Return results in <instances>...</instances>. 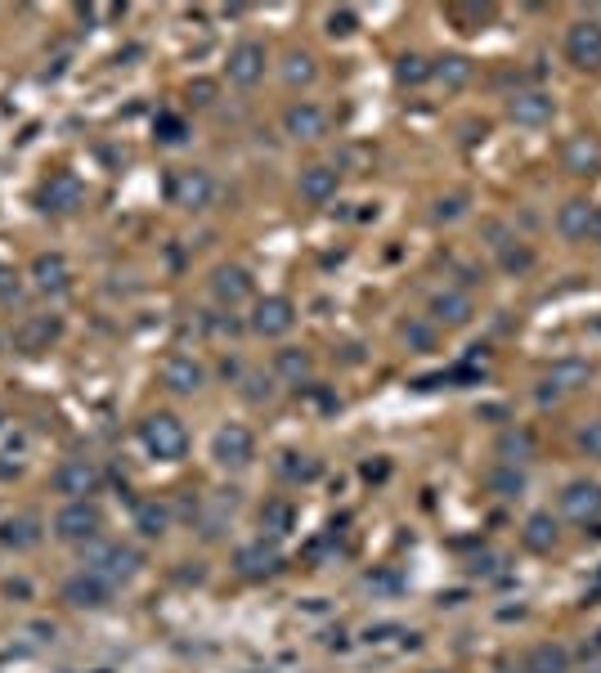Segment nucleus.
<instances>
[{
    "mask_svg": "<svg viewBox=\"0 0 601 673\" xmlns=\"http://www.w3.org/2000/svg\"><path fill=\"white\" fill-rule=\"evenodd\" d=\"M140 440L153 458H162V463H180V458L189 454V431H184V422L175 418V413H149V418L140 422Z\"/></svg>",
    "mask_w": 601,
    "mask_h": 673,
    "instance_id": "obj_1",
    "label": "nucleus"
},
{
    "mask_svg": "<svg viewBox=\"0 0 601 673\" xmlns=\"http://www.w3.org/2000/svg\"><path fill=\"white\" fill-rule=\"evenodd\" d=\"M81 561H86V570H95L99 579H108V584H126V579L144 566L135 548H126V543H104V539L86 543Z\"/></svg>",
    "mask_w": 601,
    "mask_h": 673,
    "instance_id": "obj_2",
    "label": "nucleus"
},
{
    "mask_svg": "<svg viewBox=\"0 0 601 673\" xmlns=\"http://www.w3.org/2000/svg\"><path fill=\"white\" fill-rule=\"evenodd\" d=\"M99 530H104V512H99L90 499H72L59 507V516H54V534H59L63 543H95Z\"/></svg>",
    "mask_w": 601,
    "mask_h": 673,
    "instance_id": "obj_3",
    "label": "nucleus"
},
{
    "mask_svg": "<svg viewBox=\"0 0 601 673\" xmlns=\"http://www.w3.org/2000/svg\"><path fill=\"white\" fill-rule=\"evenodd\" d=\"M99 481H104V472H99V463H90V458H68V463L54 467V490L68 494V503L90 499V494L99 490Z\"/></svg>",
    "mask_w": 601,
    "mask_h": 673,
    "instance_id": "obj_4",
    "label": "nucleus"
},
{
    "mask_svg": "<svg viewBox=\"0 0 601 673\" xmlns=\"http://www.w3.org/2000/svg\"><path fill=\"white\" fill-rule=\"evenodd\" d=\"M566 59L575 63V68H584V72L601 68V23H597V18H579V23H570Z\"/></svg>",
    "mask_w": 601,
    "mask_h": 673,
    "instance_id": "obj_5",
    "label": "nucleus"
},
{
    "mask_svg": "<svg viewBox=\"0 0 601 673\" xmlns=\"http://www.w3.org/2000/svg\"><path fill=\"white\" fill-rule=\"evenodd\" d=\"M211 458H216L220 467H247L256 458V440L247 427H238V422H229V427H220L216 436H211Z\"/></svg>",
    "mask_w": 601,
    "mask_h": 673,
    "instance_id": "obj_6",
    "label": "nucleus"
},
{
    "mask_svg": "<svg viewBox=\"0 0 601 673\" xmlns=\"http://www.w3.org/2000/svg\"><path fill=\"white\" fill-rule=\"evenodd\" d=\"M211 198H216V180H211L207 171L189 167V171H175L171 175V202L184 211H202L211 207Z\"/></svg>",
    "mask_w": 601,
    "mask_h": 673,
    "instance_id": "obj_7",
    "label": "nucleus"
},
{
    "mask_svg": "<svg viewBox=\"0 0 601 673\" xmlns=\"http://www.w3.org/2000/svg\"><path fill=\"white\" fill-rule=\"evenodd\" d=\"M86 202V184L72 171H54L50 180L41 184V211H54V216H68Z\"/></svg>",
    "mask_w": 601,
    "mask_h": 673,
    "instance_id": "obj_8",
    "label": "nucleus"
},
{
    "mask_svg": "<svg viewBox=\"0 0 601 673\" xmlns=\"http://www.w3.org/2000/svg\"><path fill=\"white\" fill-rule=\"evenodd\" d=\"M63 602L77 606V611H99V606L113 602V584L99 579L95 570H77V575L63 584Z\"/></svg>",
    "mask_w": 601,
    "mask_h": 673,
    "instance_id": "obj_9",
    "label": "nucleus"
},
{
    "mask_svg": "<svg viewBox=\"0 0 601 673\" xmlns=\"http://www.w3.org/2000/svg\"><path fill=\"white\" fill-rule=\"evenodd\" d=\"M561 512L575 525L601 521V485L597 481H570L566 490H561Z\"/></svg>",
    "mask_w": 601,
    "mask_h": 673,
    "instance_id": "obj_10",
    "label": "nucleus"
},
{
    "mask_svg": "<svg viewBox=\"0 0 601 673\" xmlns=\"http://www.w3.org/2000/svg\"><path fill=\"white\" fill-rule=\"evenodd\" d=\"M292 324H297V306H292L288 297L256 301V315H252V333L256 337H283V333H292Z\"/></svg>",
    "mask_w": 601,
    "mask_h": 673,
    "instance_id": "obj_11",
    "label": "nucleus"
},
{
    "mask_svg": "<svg viewBox=\"0 0 601 673\" xmlns=\"http://www.w3.org/2000/svg\"><path fill=\"white\" fill-rule=\"evenodd\" d=\"M162 386L171 395H198L202 386H207V368H202L193 355H171L162 364Z\"/></svg>",
    "mask_w": 601,
    "mask_h": 673,
    "instance_id": "obj_12",
    "label": "nucleus"
},
{
    "mask_svg": "<svg viewBox=\"0 0 601 673\" xmlns=\"http://www.w3.org/2000/svg\"><path fill=\"white\" fill-rule=\"evenodd\" d=\"M552 113H557V104H552L548 90H516L512 104H507V117L516 126H548Z\"/></svg>",
    "mask_w": 601,
    "mask_h": 673,
    "instance_id": "obj_13",
    "label": "nucleus"
},
{
    "mask_svg": "<svg viewBox=\"0 0 601 673\" xmlns=\"http://www.w3.org/2000/svg\"><path fill=\"white\" fill-rule=\"evenodd\" d=\"M234 566H238V575H243V579H270V575H279L283 557H279L274 543L256 539V543H247V548H238Z\"/></svg>",
    "mask_w": 601,
    "mask_h": 673,
    "instance_id": "obj_14",
    "label": "nucleus"
},
{
    "mask_svg": "<svg viewBox=\"0 0 601 673\" xmlns=\"http://www.w3.org/2000/svg\"><path fill=\"white\" fill-rule=\"evenodd\" d=\"M265 77V45L261 41H238L229 50V81L238 86H256Z\"/></svg>",
    "mask_w": 601,
    "mask_h": 673,
    "instance_id": "obj_15",
    "label": "nucleus"
},
{
    "mask_svg": "<svg viewBox=\"0 0 601 673\" xmlns=\"http://www.w3.org/2000/svg\"><path fill=\"white\" fill-rule=\"evenodd\" d=\"M557 229H561V238H570V243H584V238H593V229H597V207L584 202V198H570L566 207L557 211Z\"/></svg>",
    "mask_w": 601,
    "mask_h": 673,
    "instance_id": "obj_16",
    "label": "nucleus"
},
{
    "mask_svg": "<svg viewBox=\"0 0 601 673\" xmlns=\"http://www.w3.org/2000/svg\"><path fill=\"white\" fill-rule=\"evenodd\" d=\"M211 292H216L220 306H238V301L252 297V274H247L243 265H220V270L211 274Z\"/></svg>",
    "mask_w": 601,
    "mask_h": 673,
    "instance_id": "obj_17",
    "label": "nucleus"
},
{
    "mask_svg": "<svg viewBox=\"0 0 601 673\" xmlns=\"http://www.w3.org/2000/svg\"><path fill=\"white\" fill-rule=\"evenodd\" d=\"M283 131L292 135V140H323V131H328V113L314 104H292L288 113H283Z\"/></svg>",
    "mask_w": 601,
    "mask_h": 673,
    "instance_id": "obj_18",
    "label": "nucleus"
},
{
    "mask_svg": "<svg viewBox=\"0 0 601 673\" xmlns=\"http://www.w3.org/2000/svg\"><path fill=\"white\" fill-rule=\"evenodd\" d=\"M471 315H476V306H471L467 292L445 288V292H436V297H431V319H436V324L462 328V324H471Z\"/></svg>",
    "mask_w": 601,
    "mask_h": 673,
    "instance_id": "obj_19",
    "label": "nucleus"
},
{
    "mask_svg": "<svg viewBox=\"0 0 601 673\" xmlns=\"http://www.w3.org/2000/svg\"><path fill=\"white\" fill-rule=\"evenodd\" d=\"M561 162H566L570 175H597L601 171V144L593 135H575V140H566V149H561Z\"/></svg>",
    "mask_w": 601,
    "mask_h": 673,
    "instance_id": "obj_20",
    "label": "nucleus"
},
{
    "mask_svg": "<svg viewBox=\"0 0 601 673\" xmlns=\"http://www.w3.org/2000/svg\"><path fill=\"white\" fill-rule=\"evenodd\" d=\"M0 543L14 552H27L41 543V525H36L32 516H5V521H0Z\"/></svg>",
    "mask_w": 601,
    "mask_h": 673,
    "instance_id": "obj_21",
    "label": "nucleus"
},
{
    "mask_svg": "<svg viewBox=\"0 0 601 673\" xmlns=\"http://www.w3.org/2000/svg\"><path fill=\"white\" fill-rule=\"evenodd\" d=\"M588 377H593L588 359H557L548 368V382L543 386H552V391H579V386H588Z\"/></svg>",
    "mask_w": 601,
    "mask_h": 673,
    "instance_id": "obj_22",
    "label": "nucleus"
},
{
    "mask_svg": "<svg viewBox=\"0 0 601 673\" xmlns=\"http://www.w3.org/2000/svg\"><path fill=\"white\" fill-rule=\"evenodd\" d=\"M32 279L41 292H63L68 288V261H63L59 252H45L32 261Z\"/></svg>",
    "mask_w": 601,
    "mask_h": 673,
    "instance_id": "obj_23",
    "label": "nucleus"
},
{
    "mask_svg": "<svg viewBox=\"0 0 601 673\" xmlns=\"http://www.w3.org/2000/svg\"><path fill=\"white\" fill-rule=\"evenodd\" d=\"M301 198L305 202H332L337 198V171L332 167H305L301 171Z\"/></svg>",
    "mask_w": 601,
    "mask_h": 673,
    "instance_id": "obj_24",
    "label": "nucleus"
},
{
    "mask_svg": "<svg viewBox=\"0 0 601 673\" xmlns=\"http://www.w3.org/2000/svg\"><path fill=\"white\" fill-rule=\"evenodd\" d=\"M525 673H570V651L557 647V642H539L525 656Z\"/></svg>",
    "mask_w": 601,
    "mask_h": 673,
    "instance_id": "obj_25",
    "label": "nucleus"
},
{
    "mask_svg": "<svg viewBox=\"0 0 601 673\" xmlns=\"http://www.w3.org/2000/svg\"><path fill=\"white\" fill-rule=\"evenodd\" d=\"M521 539H525V548H530V552H552V548H557V521H552V512H534L530 521H525Z\"/></svg>",
    "mask_w": 601,
    "mask_h": 673,
    "instance_id": "obj_26",
    "label": "nucleus"
},
{
    "mask_svg": "<svg viewBox=\"0 0 601 673\" xmlns=\"http://www.w3.org/2000/svg\"><path fill=\"white\" fill-rule=\"evenodd\" d=\"M431 77H440L449 90H462L471 81V59L467 54H445L440 63H431Z\"/></svg>",
    "mask_w": 601,
    "mask_h": 673,
    "instance_id": "obj_27",
    "label": "nucleus"
},
{
    "mask_svg": "<svg viewBox=\"0 0 601 673\" xmlns=\"http://www.w3.org/2000/svg\"><path fill=\"white\" fill-rule=\"evenodd\" d=\"M166 525H171V512H166L162 503H140V507H135V530H140L144 539H162Z\"/></svg>",
    "mask_w": 601,
    "mask_h": 673,
    "instance_id": "obj_28",
    "label": "nucleus"
},
{
    "mask_svg": "<svg viewBox=\"0 0 601 673\" xmlns=\"http://www.w3.org/2000/svg\"><path fill=\"white\" fill-rule=\"evenodd\" d=\"M314 77H319V68H314V59L305 50H292L288 59H283V81H288V86H310Z\"/></svg>",
    "mask_w": 601,
    "mask_h": 673,
    "instance_id": "obj_29",
    "label": "nucleus"
},
{
    "mask_svg": "<svg viewBox=\"0 0 601 673\" xmlns=\"http://www.w3.org/2000/svg\"><path fill=\"white\" fill-rule=\"evenodd\" d=\"M54 333H59V324H54L50 315H36V319H27V328L18 333V346H23V350H41Z\"/></svg>",
    "mask_w": 601,
    "mask_h": 673,
    "instance_id": "obj_30",
    "label": "nucleus"
},
{
    "mask_svg": "<svg viewBox=\"0 0 601 673\" xmlns=\"http://www.w3.org/2000/svg\"><path fill=\"white\" fill-rule=\"evenodd\" d=\"M395 81H400V86H422V81H431V63L422 59V54H404V59L395 63Z\"/></svg>",
    "mask_w": 601,
    "mask_h": 673,
    "instance_id": "obj_31",
    "label": "nucleus"
},
{
    "mask_svg": "<svg viewBox=\"0 0 601 673\" xmlns=\"http://www.w3.org/2000/svg\"><path fill=\"white\" fill-rule=\"evenodd\" d=\"M489 490L503 494V499H516V494L525 490V476L516 472L512 463H503V467H494V472H489Z\"/></svg>",
    "mask_w": 601,
    "mask_h": 673,
    "instance_id": "obj_32",
    "label": "nucleus"
},
{
    "mask_svg": "<svg viewBox=\"0 0 601 673\" xmlns=\"http://www.w3.org/2000/svg\"><path fill=\"white\" fill-rule=\"evenodd\" d=\"M274 368H279L283 377H288V382H305V377H310V355H305V350H279V359H274Z\"/></svg>",
    "mask_w": 601,
    "mask_h": 673,
    "instance_id": "obj_33",
    "label": "nucleus"
},
{
    "mask_svg": "<svg viewBox=\"0 0 601 673\" xmlns=\"http://www.w3.org/2000/svg\"><path fill=\"white\" fill-rule=\"evenodd\" d=\"M498 454L507 458V463H521V458H530L534 454V440H530V431H507L503 440H498Z\"/></svg>",
    "mask_w": 601,
    "mask_h": 673,
    "instance_id": "obj_34",
    "label": "nucleus"
},
{
    "mask_svg": "<svg viewBox=\"0 0 601 673\" xmlns=\"http://www.w3.org/2000/svg\"><path fill=\"white\" fill-rule=\"evenodd\" d=\"M261 525H265V530H274V534H288L292 530V507L288 503H265Z\"/></svg>",
    "mask_w": 601,
    "mask_h": 673,
    "instance_id": "obj_35",
    "label": "nucleus"
},
{
    "mask_svg": "<svg viewBox=\"0 0 601 673\" xmlns=\"http://www.w3.org/2000/svg\"><path fill=\"white\" fill-rule=\"evenodd\" d=\"M184 135H189V126H184L180 117H171V113L157 117V140L162 144H184Z\"/></svg>",
    "mask_w": 601,
    "mask_h": 673,
    "instance_id": "obj_36",
    "label": "nucleus"
},
{
    "mask_svg": "<svg viewBox=\"0 0 601 673\" xmlns=\"http://www.w3.org/2000/svg\"><path fill=\"white\" fill-rule=\"evenodd\" d=\"M283 476H292V481H314V476H319V463H314V458L288 454L283 458Z\"/></svg>",
    "mask_w": 601,
    "mask_h": 673,
    "instance_id": "obj_37",
    "label": "nucleus"
},
{
    "mask_svg": "<svg viewBox=\"0 0 601 673\" xmlns=\"http://www.w3.org/2000/svg\"><path fill=\"white\" fill-rule=\"evenodd\" d=\"M579 449H584L588 458H601V418L579 427Z\"/></svg>",
    "mask_w": 601,
    "mask_h": 673,
    "instance_id": "obj_38",
    "label": "nucleus"
},
{
    "mask_svg": "<svg viewBox=\"0 0 601 673\" xmlns=\"http://www.w3.org/2000/svg\"><path fill=\"white\" fill-rule=\"evenodd\" d=\"M355 27H359L355 9H332V14H328V32H332V36H350Z\"/></svg>",
    "mask_w": 601,
    "mask_h": 673,
    "instance_id": "obj_39",
    "label": "nucleus"
},
{
    "mask_svg": "<svg viewBox=\"0 0 601 673\" xmlns=\"http://www.w3.org/2000/svg\"><path fill=\"white\" fill-rule=\"evenodd\" d=\"M534 265V256L525 252V247H503V270H512V274H525Z\"/></svg>",
    "mask_w": 601,
    "mask_h": 673,
    "instance_id": "obj_40",
    "label": "nucleus"
},
{
    "mask_svg": "<svg viewBox=\"0 0 601 673\" xmlns=\"http://www.w3.org/2000/svg\"><path fill=\"white\" fill-rule=\"evenodd\" d=\"M274 395V386H270V377H261V373H252L247 377V400L252 404H261V400H270Z\"/></svg>",
    "mask_w": 601,
    "mask_h": 673,
    "instance_id": "obj_41",
    "label": "nucleus"
},
{
    "mask_svg": "<svg viewBox=\"0 0 601 673\" xmlns=\"http://www.w3.org/2000/svg\"><path fill=\"white\" fill-rule=\"evenodd\" d=\"M404 337H409L413 346H422V350L436 346V337H431V328H427V324H404Z\"/></svg>",
    "mask_w": 601,
    "mask_h": 673,
    "instance_id": "obj_42",
    "label": "nucleus"
},
{
    "mask_svg": "<svg viewBox=\"0 0 601 673\" xmlns=\"http://www.w3.org/2000/svg\"><path fill=\"white\" fill-rule=\"evenodd\" d=\"M462 216V198H440L436 202V220H458Z\"/></svg>",
    "mask_w": 601,
    "mask_h": 673,
    "instance_id": "obj_43",
    "label": "nucleus"
},
{
    "mask_svg": "<svg viewBox=\"0 0 601 673\" xmlns=\"http://www.w3.org/2000/svg\"><path fill=\"white\" fill-rule=\"evenodd\" d=\"M189 99H193V104H211V99H216V86H211V81H193Z\"/></svg>",
    "mask_w": 601,
    "mask_h": 673,
    "instance_id": "obj_44",
    "label": "nucleus"
},
{
    "mask_svg": "<svg viewBox=\"0 0 601 673\" xmlns=\"http://www.w3.org/2000/svg\"><path fill=\"white\" fill-rule=\"evenodd\" d=\"M18 288V283H14V274H9V270H0V297H5V292H14Z\"/></svg>",
    "mask_w": 601,
    "mask_h": 673,
    "instance_id": "obj_45",
    "label": "nucleus"
},
{
    "mask_svg": "<svg viewBox=\"0 0 601 673\" xmlns=\"http://www.w3.org/2000/svg\"><path fill=\"white\" fill-rule=\"evenodd\" d=\"M593 238H601V207H597V229H593Z\"/></svg>",
    "mask_w": 601,
    "mask_h": 673,
    "instance_id": "obj_46",
    "label": "nucleus"
},
{
    "mask_svg": "<svg viewBox=\"0 0 601 673\" xmlns=\"http://www.w3.org/2000/svg\"><path fill=\"white\" fill-rule=\"evenodd\" d=\"M593 673H601V669H593Z\"/></svg>",
    "mask_w": 601,
    "mask_h": 673,
    "instance_id": "obj_47",
    "label": "nucleus"
}]
</instances>
